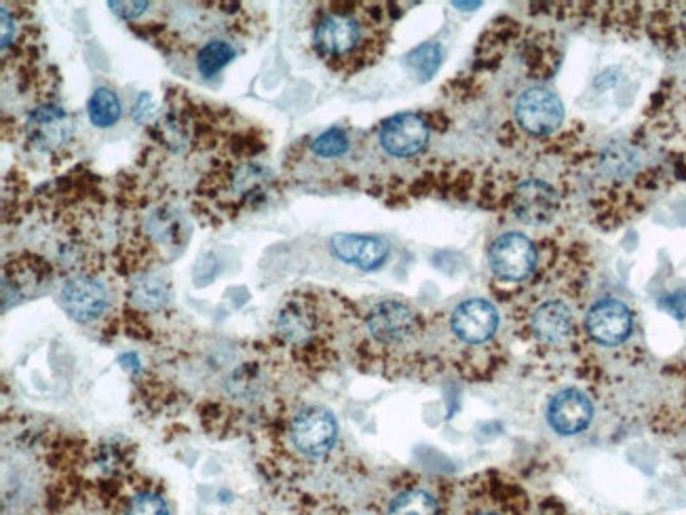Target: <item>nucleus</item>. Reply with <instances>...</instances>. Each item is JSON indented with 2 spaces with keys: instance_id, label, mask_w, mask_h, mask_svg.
<instances>
[{
  "instance_id": "nucleus-14",
  "label": "nucleus",
  "mask_w": 686,
  "mask_h": 515,
  "mask_svg": "<svg viewBox=\"0 0 686 515\" xmlns=\"http://www.w3.org/2000/svg\"><path fill=\"white\" fill-rule=\"evenodd\" d=\"M573 312L558 301H549L532 315V330L543 343H564L573 334Z\"/></svg>"
},
{
  "instance_id": "nucleus-8",
  "label": "nucleus",
  "mask_w": 686,
  "mask_h": 515,
  "mask_svg": "<svg viewBox=\"0 0 686 515\" xmlns=\"http://www.w3.org/2000/svg\"><path fill=\"white\" fill-rule=\"evenodd\" d=\"M62 307L72 319L89 323L102 315L108 305V292L98 279L74 277L62 287Z\"/></svg>"
},
{
  "instance_id": "nucleus-16",
  "label": "nucleus",
  "mask_w": 686,
  "mask_h": 515,
  "mask_svg": "<svg viewBox=\"0 0 686 515\" xmlns=\"http://www.w3.org/2000/svg\"><path fill=\"white\" fill-rule=\"evenodd\" d=\"M132 298L146 310L163 309L170 301V287L161 277H142L134 283Z\"/></svg>"
},
{
  "instance_id": "nucleus-2",
  "label": "nucleus",
  "mask_w": 686,
  "mask_h": 515,
  "mask_svg": "<svg viewBox=\"0 0 686 515\" xmlns=\"http://www.w3.org/2000/svg\"><path fill=\"white\" fill-rule=\"evenodd\" d=\"M515 119L528 134L548 136L562 125L564 106L555 94L535 87L517 98Z\"/></svg>"
},
{
  "instance_id": "nucleus-5",
  "label": "nucleus",
  "mask_w": 686,
  "mask_h": 515,
  "mask_svg": "<svg viewBox=\"0 0 686 515\" xmlns=\"http://www.w3.org/2000/svg\"><path fill=\"white\" fill-rule=\"evenodd\" d=\"M429 142V127L418 114H395L380 127V144L393 157H414Z\"/></svg>"
},
{
  "instance_id": "nucleus-11",
  "label": "nucleus",
  "mask_w": 686,
  "mask_h": 515,
  "mask_svg": "<svg viewBox=\"0 0 686 515\" xmlns=\"http://www.w3.org/2000/svg\"><path fill=\"white\" fill-rule=\"evenodd\" d=\"M514 206L519 220L532 226H541L553 220L558 211V197L548 182L526 180L515 193Z\"/></svg>"
},
{
  "instance_id": "nucleus-4",
  "label": "nucleus",
  "mask_w": 686,
  "mask_h": 515,
  "mask_svg": "<svg viewBox=\"0 0 686 515\" xmlns=\"http://www.w3.org/2000/svg\"><path fill=\"white\" fill-rule=\"evenodd\" d=\"M292 442L307 456H323L328 454L339 436V425L334 416L321 408H309L298 414L292 422Z\"/></svg>"
},
{
  "instance_id": "nucleus-7",
  "label": "nucleus",
  "mask_w": 686,
  "mask_h": 515,
  "mask_svg": "<svg viewBox=\"0 0 686 515\" xmlns=\"http://www.w3.org/2000/svg\"><path fill=\"white\" fill-rule=\"evenodd\" d=\"M368 330L378 343L397 344L408 341L418 330V319L414 310L402 303L387 301L380 303L368 315Z\"/></svg>"
},
{
  "instance_id": "nucleus-21",
  "label": "nucleus",
  "mask_w": 686,
  "mask_h": 515,
  "mask_svg": "<svg viewBox=\"0 0 686 515\" xmlns=\"http://www.w3.org/2000/svg\"><path fill=\"white\" fill-rule=\"evenodd\" d=\"M123 515H170L166 499L157 492H137L130 501Z\"/></svg>"
},
{
  "instance_id": "nucleus-13",
  "label": "nucleus",
  "mask_w": 686,
  "mask_h": 515,
  "mask_svg": "<svg viewBox=\"0 0 686 515\" xmlns=\"http://www.w3.org/2000/svg\"><path fill=\"white\" fill-rule=\"evenodd\" d=\"M28 136L42 150H53L66 144L70 138L69 114L56 106L38 108L28 119Z\"/></svg>"
},
{
  "instance_id": "nucleus-22",
  "label": "nucleus",
  "mask_w": 686,
  "mask_h": 515,
  "mask_svg": "<svg viewBox=\"0 0 686 515\" xmlns=\"http://www.w3.org/2000/svg\"><path fill=\"white\" fill-rule=\"evenodd\" d=\"M313 150L315 155L323 157V159H332V157H341L348 150V138L343 130H328L326 134H321L319 138L313 142Z\"/></svg>"
},
{
  "instance_id": "nucleus-24",
  "label": "nucleus",
  "mask_w": 686,
  "mask_h": 515,
  "mask_svg": "<svg viewBox=\"0 0 686 515\" xmlns=\"http://www.w3.org/2000/svg\"><path fill=\"white\" fill-rule=\"evenodd\" d=\"M661 307L670 310L676 317H685L686 315V294H672L665 301H661Z\"/></svg>"
},
{
  "instance_id": "nucleus-6",
  "label": "nucleus",
  "mask_w": 686,
  "mask_h": 515,
  "mask_svg": "<svg viewBox=\"0 0 686 515\" xmlns=\"http://www.w3.org/2000/svg\"><path fill=\"white\" fill-rule=\"evenodd\" d=\"M587 332L596 343L615 346L625 343L632 334V312L618 301H602L587 312Z\"/></svg>"
},
{
  "instance_id": "nucleus-9",
  "label": "nucleus",
  "mask_w": 686,
  "mask_h": 515,
  "mask_svg": "<svg viewBox=\"0 0 686 515\" xmlns=\"http://www.w3.org/2000/svg\"><path fill=\"white\" fill-rule=\"evenodd\" d=\"M499 328V312L488 301H465L452 312V332L467 344H481L492 339Z\"/></svg>"
},
{
  "instance_id": "nucleus-17",
  "label": "nucleus",
  "mask_w": 686,
  "mask_h": 515,
  "mask_svg": "<svg viewBox=\"0 0 686 515\" xmlns=\"http://www.w3.org/2000/svg\"><path fill=\"white\" fill-rule=\"evenodd\" d=\"M389 515H438V503L425 490H406L393 499Z\"/></svg>"
},
{
  "instance_id": "nucleus-27",
  "label": "nucleus",
  "mask_w": 686,
  "mask_h": 515,
  "mask_svg": "<svg viewBox=\"0 0 686 515\" xmlns=\"http://www.w3.org/2000/svg\"><path fill=\"white\" fill-rule=\"evenodd\" d=\"M480 515H497V514H480Z\"/></svg>"
},
{
  "instance_id": "nucleus-26",
  "label": "nucleus",
  "mask_w": 686,
  "mask_h": 515,
  "mask_svg": "<svg viewBox=\"0 0 686 515\" xmlns=\"http://www.w3.org/2000/svg\"><path fill=\"white\" fill-rule=\"evenodd\" d=\"M481 2H454V7H463L465 11L467 9H474V7H480Z\"/></svg>"
},
{
  "instance_id": "nucleus-1",
  "label": "nucleus",
  "mask_w": 686,
  "mask_h": 515,
  "mask_svg": "<svg viewBox=\"0 0 686 515\" xmlns=\"http://www.w3.org/2000/svg\"><path fill=\"white\" fill-rule=\"evenodd\" d=\"M364 42V24L348 11L328 13L315 28V47L326 60H351Z\"/></svg>"
},
{
  "instance_id": "nucleus-10",
  "label": "nucleus",
  "mask_w": 686,
  "mask_h": 515,
  "mask_svg": "<svg viewBox=\"0 0 686 515\" xmlns=\"http://www.w3.org/2000/svg\"><path fill=\"white\" fill-rule=\"evenodd\" d=\"M593 406L579 391H562L549 402L548 420L553 431L560 436L581 433L591 422Z\"/></svg>"
},
{
  "instance_id": "nucleus-3",
  "label": "nucleus",
  "mask_w": 686,
  "mask_h": 515,
  "mask_svg": "<svg viewBox=\"0 0 686 515\" xmlns=\"http://www.w3.org/2000/svg\"><path fill=\"white\" fill-rule=\"evenodd\" d=\"M537 267V249L532 241L519 233H507L490 247V269L505 281H522Z\"/></svg>"
},
{
  "instance_id": "nucleus-18",
  "label": "nucleus",
  "mask_w": 686,
  "mask_h": 515,
  "mask_svg": "<svg viewBox=\"0 0 686 515\" xmlns=\"http://www.w3.org/2000/svg\"><path fill=\"white\" fill-rule=\"evenodd\" d=\"M121 117V102L114 91L98 89L89 100V121L96 127H110Z\"/></svg>"
},
{
  "instance_id": "nucleus-19",
  "label": "nucleus",
  "mask_w": 686,
  "mask_h": 515,
  "mask_svg": "<svg viewBox=\"0 0 686 515\" xmlns=\"http://www.w3.org/2000/svg\"><path fill=\"white\" fill-rule=\"evenodd\" d=\"M442 64V49L436 42H425L416 47L411 56L406 58V66L420 78L429 81Z\"/></svg>"
},
{
  "instance_id": "nucleus-15",
  "label": "nucleus",
  "mask_w": 686,
  "mask_h": 515,
  "mask_svg": "<svg viewBox=\"0 0 686 515\" xmlns=\"http://www.w3.org/2000/svg\"><path fill=\"white\" fill-rule=\"evenodd\" d=\"M279 334L287 341V343L301 344L305 343L315 330V319L310 315L309 309H305V305L301 303H292L285 309L279 312V321H277Z\"/></svg>"
},
{
  "instance_id": "nucleus-25",
  "label": "nucleus",
  "mask_w": 686,
  "mask_h": 515,
  "mask_svg": "<svg viewBox=\"0 0 686 515\" xmlns=\"http://www.w3.org/2000/svg\"><path fill=\"white\" fill-rule=\"evenodd\" d=\"M0 15H2V47H9V42L13 38V20H11L7 9H2Z\"/></svg>"
},
{
  "instance_id": "nucleus-23",
  "label": "nucleus",
  "mask_w": 686,
  "mask_h": 515,
  "mask_svg": "<svg viewBox=\"0 0 686 515\" xmlns=\"http://www.w3.org/2000/svg\"><path fill=\"white\" fill-rule=\"evenodd\" d=\"M110 9L114 13H119L121 17L134 20L139 13H144L148 9V2H110Z\"/></svg>"
},
{
  "instance_id": "nucleus-12",
  "label": "nucleus",
  "mask_w": 686,
  "mask_h": 515,
  "mask_svg": "<svg viewBox=\"0 0 686 515\" xmlns=\"http://www.w3.org/2000/svg\"><path fill=\"white\" fill-rule=\"evenodd\" d=\"M330 247L339 260L364 271H375L382 267L389 256V247L384 241L366 235H336L330 241Z\"/></svg>"
},
{
  "instance_id": "nucleus-20",
  "label": "nucleus",
  "mask_w": 686,
  "mask_h": 515,
  "mask_svg": "<svg viewBox=\"0 0 686 515\" xmlns=\"http://www.w3.org/2000/svg\"><path fill=\"white\" fill-rule=\"evenodd\" d=\"M235 58V49L224 40H211L197 58V69L204 76H213Z\"/></svg>"
}]
</instances>
